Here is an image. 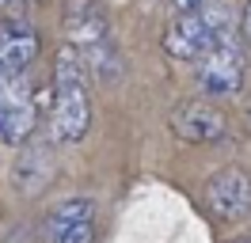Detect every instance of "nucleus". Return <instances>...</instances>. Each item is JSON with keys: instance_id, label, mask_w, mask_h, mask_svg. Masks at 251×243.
<instances>
[{"instance_id": "nucleus-1", "label": "nucleus", "mask_w": 251, "mask_h": 243, "mask_svg": "<svg viewBox=\"0 0 251 243\" xmlns=\"http://www.w3.org/2000/svg\"><path fill=\"white\" fill-rule=\"evenodd\" d=\"M84 65L76 49L65 42L53 61V91H50V137L57 145H80L92 125V95L84 84Z\"/></svg>"}, {"instance_id": "nucleus-2", "label": "nucleus", "mask_w": 251, "mask_h": 243, "mask_svg": "<svg viewBox=\"0 0 251 243\" xmlns=\"http://www.w3.org/2000/svg\"><path fill=\"white\" fill-rule=\"evenodd\" d=\"M65 30H69V46L76 49L80 65L88 73L103 76V80H114L122 61H118V49H114V34H110V23L99 0H69L65 8Z\"/></svg>"}, {"instance_id": "nucleus-3", "label": "nucleus", "mask_w": 251, "mask_h": 243, "mask_svg": "<svg viewBox=\"0 0 251 243\" xmlns=\"http://www.w3.org/2000/svg\"><path fill=\"white\" fill-rule=\"evenodd\" d=\"M225 34H228V15L209 0L205 8H190L175 15L172 27L164 30V49L175 61H202Z\"/></svg>"}, {"instance_id": "nucleus-4", "label": "nucleus", "mask_w": 251, "mask_h": 243, "mask_svg": "<svg viewBox=\"0 0 251 243\" xmlns=\"http://www.w3.org/2000/svg\"><path fill=\"white\" fill-rule=\"evenodd\" d=\"M198 84H202V91L217 95V99L240 91V84H244V46L232 30L198 61Z\"/></svg>"}, {"instance_id": "nucleus-5", "label": "nucleus", "mask_w": 251, "mask_h": 243, "mask_svg": "<svg viewBox=\"0 0 251 243\" xmlns=\"http://www.w3.org/2000/svg\"><path fill=\"white\" fill-rule=\"evenodd\" d=\"M46 243H95V201L92 197H65L42 217Z\"/></svg>"}, {"instance_id": "nucleus-6", "label": "nucleus", "mask_w": 251, "mask_h": 243, "mask_svg": "<svg viewBox=\"0 0 251 243\" xmlns=\"http://www.w3.org/2000/svg\"><path fill=\"white\" fill-rule=\"evenodd\" d=\"M202 197H205V209L217 220L236 224V220H244L251 213V179L244 171H236V167H225L217 175H209Z\"/></svg>"}, {"instance_id": "nucleus-7", "label": "nucleus", "mask_w": 251, "mask_h": 243, "mask_svg": "<svg viewBox=\"0 0 251 243\" xmlns=\"http://www.w3.org/2000/svg\"><path fill=\"white\" fill-rule=\"evenodd\" d=\"M34 95L27 88V80H12V84H0V141L19 145L34 133Z\"/></svg>"}, {"instance_id": "nucleus-8", "label": "nucleus", "mask_w": 251, "mask_h": 243, "mask_svg": "<svg viewBox=\"0 0 251 243\" xmlns=\"http://www.w3.org/2000/svg\"><path fill=\"white\" fill-rule=\"evenodd\" d=\"M172 133L187 145H213L225 137V114L209 103H179L172 110Z\"/></svg>"}, {"instance_id": "nucleus-9", "label": "nucleus", "mask_w": 251, "mask_h": 243, "mask_svg": "<svg viewBox=\"0 0 251 243\" xmlns=\"http://www.w3.org/2000/svg\"><path fill=\"white\" fill-rule=\"evenodd\" d=\"M38 57V34L27 30L23 23L0 30V84H12V80H27L31 61Z\"/></svg>"}, {"instance_id": "nucleus-10", "label": "nucleus", "mask_w": 251, "mask_h": 243, "mask_svg": "<svg viewBox=\"0 0 251 243\" xmlns=\"http://www.w3.org/2000/svg\"><path fill=\"white\" fill-rule=\"evenodd\" d=\"M240 30H244V42L251 46V0L244 4V15H240Z\"/></svg>"}, {"instance_id": "nucleus-11", "label": "nucleus", "mask_w": 251, "mask_h": 243, "mask_svg": "<svg viewBox=\"0 0 251 243\" xmlns=\"http://www.w3.org/2000/svg\"><path fill=\"white\" fill-rule=\"evenodd\" d=\"M205 4H209V0H175V8H179V12H190V8H205Z\"/></svg>"}, {"instance_id": "nucleus-12", "label": "nucleus", "mask_w": 251, "mask_h": 243, "mask_svg": "<svg viewBox=\"0 0 251 243\" xmlns=\"http://www.w3.org/2000/svg\"><path fill=\"white\" fill-rule=\"evenodd\" d=\"M228 243H251V236H236V240H228Z\"/></svg>"}, {"instance_id": "nucleus-13", "label": "nucleus", "mask_w": 251, "mask_h": 243, "mask_svg": "<svg viewBox=\"0 0 251 243\" xmlns=\"http://www.w3.org/2000/svg\"><path fill=\"white\" fill-rule=\"evenodd\" d=\"M8 4H12V0H0V12H4V8H8Z\"/></svg>"}]
</instances>
